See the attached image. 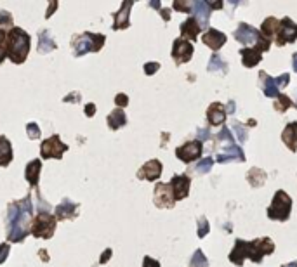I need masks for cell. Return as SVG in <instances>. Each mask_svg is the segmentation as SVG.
I'll use <instances>...</instances> for the list:
<instances>
[{
	"mask_svg": "<svg viewBox=\"0 0 297 267\" xmlns=\"http://www.w3.org/2000/svg\"><path fill=\"white\" fill-rule=\"evenodd\" d=\"M31 212H33V205H31L30 195L25 200H19V201L9 205L7 240L11 243H21L26 238L28 231H30Z\"/></svg>",
	"mask_w": 297,
	"mask_h": 267,
	"instance_id": "6da1fadb",
	"label": "cell"
},
{
	"mask_svg": "<svg viewBox=\"0 0 297 267\" xmlns=\"http://www.w3.org/2000/svg\"><path fill=\"white\" fill-rule=\"evenodd\" d=\"M104 40H106V37L101 33H89V31H85L82 35H76V37H73L75 56L82 57L87 52H99V50L103 49Z\"/></svg>",
	"mask_w": 297,
	"mask_h": 267,
	"instance_id": "277c9868",
	"label": "cell"
},
{
	"mask_svg": "<svg viewBox=\"0 0 297 267\" xmlns=\"http://www.w3.org/2000/svg\"><path fill=\"white\" fill-rule=\"evenodd\" d=\"M207 120L210 125H223L226 122V111L221 103H212L207 110Z\"/></svg>",
	"mask_w": 297,
	"mask_h": 267,
	"instance_id": "ffe728a7",
	"label": "cell"
},
{
	"mask_svg": "<svg viewBox=\"0 0 297 267\" xmlns=\"http://www.w3.org/2000/svg\"><path fill=\"white\" fill-rule=\"evenodd\" d=\"M296 106H297V104H296Z\"/></svg>",
	"mask_w": 297,
	"mask_h": 267,
	"instance_id": "94428289",
	"label": "cell"
},
{
	"mask_svg": "<svg viewBox=\"0 0 297 267\" xmlns=\"http://www.w3.org/2000/svg\"><path fill=\"white\" fill-rule=\"evenodd\" d=\"M68 146L59 139V135H52V137L46 139L40 146V155H42V160H50V158H56V160H61L63 153H66Z\"/></svg>",
	"mask_w": 297,
	"mask_h": 267,
	"instance_id": "ba28073f",
	"label": "cell"
},
{
	"mask_svg": "<svg viewBox=\"0 0 297 267\" xmlns=\"http://www.w3.org/2000/svg\"><path fill=\"white\" fill-rule=\"evenodd\" d=\"M12 161V146L7 137L0 135V167H7Z\"/></svg>",
	"mask_w": 297,
	"mask_h": 267,
	"instance_id": "484cf974",
	"label": "cell"
},
{
	"mask_svg": "<svg viewBox=\"0 0 297 267\" xmlns=\"http://www.w3.org/2000/svg\"><path fill=\"white\" fill-rule=\"evenodd\" d=\"M57 9V2H50V5H49V9H47V14H46V18L49 19L50 16H52V12L56 11Z\"/></svg>",
	"mask_w": 297,
	"mask_h": 267,
	"instance_id": "816d5d0a",
	"label": "cell"
},
{
	"mask_svg": "<svg viewBox=\"0 0 297 267\" xmlns=\"http://www.w3.org/2000/svg\"><path fill=\"white\" fill-rule=\"evenodd\" d=\"M175 156L179 158L184 163H191V161L198 160L202 156V142L200 141H190L186 144L179 146L175 149Z\"/></svg>",
	"mask_w": 297,
	"mask_h": 267,
	"instance_id": "9c48e42d",
	"label": "cell"
},
{
	"mask_svg": "<svg viewBox=\"0 0 297 267\" xmlns=\"http://www.w3.org/2000/svg\"><path fill=\"white\" fill-rule=\"evenodd\" d=\"M231 125H233V129H235L238 141H240V142H245V141H247V132H245V129L242 127V123H240V122H233Z\"/></svg>",
	"mask_w": 297,
	"mask_h": 267,
	"instance_id": "74e56055",
	"label": "cell"
},
{
	"mask_svg": "<svg viewBox=\"0 0 297 267\" xmlns=\"http://www.w3.org/2000/svg\"><path fill=\"white\" fill-rule=\"evenodd\" d=\"M226 113H229V114H233L235 113V101H229V104H228V108H226Z\"/></svg>",
	"mask_w": 297,
	"mask_h": 267,
	"instance_id": "11a10c76",
	"label": "cell"
},
{
	"mask_svg": "<svg viewBox=\"0 0 297 267\" xmlns=\"http://www.w3.org/2000/svg\"><path fill=\"white\" fill-rule=\"evenodd\" d=\"M40 255V259H44V260H49V257H47V253H46V250H42V252L38 253Z\"/></svg>",
	"mask_w": 297,
	"mask_h": 267,
	"instance_id": "680465c9",
	"label": "cell"
},
{
	"mask_svg": "<svg viewBox=\"0 0 297 267\" xmlns=\"http://www.w3.org/2000/svg\"><path fill=\"white\" fill-rule=\"evenodd\" d=\"M191 14H195L193 18L197 19V23L200 24V30H205V28L209 26L210 7H209V4H207V2H203V0H197V2H193Z\"/></svg>",
	"mask_w": 297,
	"mask_h": 267,
	"instance_id": "9a60e30c",
	"label": "cell"
},
{
	"mask_svg": "<svg viewBox=\"0 0 297 267\" xmlns=\"http://www.w3.org/2000/svg\"><path fill=\"white\" fill-rule=\"evenodd\" d=\"M210 137H212V135H210V130L209 129H198V141H200V142L209 141Z\"/></svg>",
	"mask_w": 297,
	"mask_h": 267,
	"instance_id": "bcb514c9",
	"label": "cell"
},
{
	"mask_svg": "<svg viewBox=\"0 0 297 267\" xmlns=\"http://www.w3.org/2000/svg\"><path fill=\"white\" fill-rule=\"evenodd\" d=\"M149 7L156 9V11H160V9H162V4L158 2V0H151V2H149Z\"/></svg>",
	"mask_w": 297,
	"mask_h": 267,
	"instance_id": "db71d44e",
	"label": "cell"
},
{
	"mask_svg": "<svg viewBox=\"0 0 297 267\" xmlns=\"http://www.w3.org/2000/svg\"><path fill=\"white\" fill-rule=\"evenodd\" d=\"M110 257H111V250H110V248H108L106 252H104L103 255H101V259H99V264H106Z\"/></svg>",
	"mask_w": 297,
	"mask_h": 267,
	"instance_id": "f907efd6",
	"label": "cell"
},
{
	"mask_svg": "<svg viewBox=\"0 0 297 267\" xmlns=\"http://www.w3.org/2000/svg\"><path fill=\"white\" fill-rule=\"evenodd\" d=\"M115 104L118 106V110H120V108H125L127 104H129V97H127L125 94H117V97H115Z\"/></svg>",
	"mask_w": 297,
	"mask_h": 267,
	"instance_id": "7bdbcfd3",
	"label": "cell"
},
{
	"mask_svg": "<svg viewBox=\"0 0 297 267\" xmlns=\"http://www.w3.org/2000/svg\"><path fill=\"white\" fill-rule=\"evenodd\" d=\"M56 217L50 214H38L37 217L31 219L30 224V234L35 238H44L49 240L52 238L54 231H56Z\"/></svg>",
	"mask_w": 297,
	"mask_h": 267,
	"instance_id": "52a82bcc",
	"label": "cell"
},
{
	"mask_svg": "<svg viewBox=\"0 0 297 267\" xmlns=\"http://www.w3.org/2000/svg\"><path fill=\"white\" fill-rule=\"evenodd\" d=\"M287 267H297V264H296V262H290V264H289V266H287Z\"/></svg>",
	"mask_w": 297,
	"mask_h": 267,
	"instance_id": "91938a15",
	"label": "cell"
},
{
	"mask_svg": "<svg viewBox=\"0 0 297 267\" xmlns=\"http://www.w3.org/2000/svg\"><path fill=\"white\" fill-rule=\"evenodd\" d=\"M290 210H292V198L287 195L285 191H276L273 201H271L270 208H268V217L273 221H282L285 222L290 217Z\"/></svg>",
	"mask_w": 297,
	"mask_h": 267,
	"instance_id": "8992f818",
	"label": "cell"
},
{
	"mask_svg": "<svg viewBox=\"0 0 297 267\" xmlns=\"http://www.w3.org/2000/svg\"><path fill=\"white\" fill-rule=\"evenodd\" d=\"M188 267H209V260H207V257L203 255L202 250H195Z\"/></svg>",
	"mask_w": 297,
	"mask_h": 267,
	"instance_id": "1f68e13d",
	"label": "cell"
},
{
	"mask_svg": "<svg viewBox=\"0 0 297 267\" xmlns=\"http://www.w3.org/2000/svg\"><path fill=\"white\" fill-rule=\"evenodd\" d=\"M130 9H132V2L127 0L124 2L120 11L115 14V21H113V30H125V28L130 26L129 16H130Z\"/></svg>",
	"mask_w": 297,
	"mask_h": 267,
	"instance_id": "ac0fdd59",
	"label": "cell"
},
{
	"mask_svg": "<svg viewBox=\"0 0 297 267\" xmlns=\"http://www.w3.org/2000/svg\"><path fill=\"white\" fill-rule=\"evenodd\" d=\"M4 28H12V18L7 11H0V30Z\"/></svg>",
	"mask_w": 297,
	"mask_h": 267,
	"instance_id": "8d00e7d4",
	"label": "cell"
},
{
	"mask_svg": "<svg viewBox=\"0 0 297 267\" xmlns=\"http://www.w3.org/2000/svg\"><path fill=\"white\" fill-rule=\"evenodd\" d=\"M202 42L216 52V50H219L226 44V35L223 33V31L216 30V28H210V30H207L205 33H203Z\"/></svg>",
	"mask_w": 297,
	"mask_h": 267,
	"instance_id": "2e32d148",
	"label": "cell"
},
{
	"mask_svg": "<svg viewBox=\"0 0 297 267\" xmlns=\"http://www.w3.org/2000/svg\"><path fill=\"white\" fill-rule=\"evenodd\" d=\"M290 106H292L290 97H287L285 94H278V97H276V101H274V110L280 111V113H283V111H287Z\"/></svg>",
	"mask_w": 297,
	"mask_h": 267,
	"instance_id": "d6a6232c",
	"label": "cell"
},
{
	"mask_svg": "<svg viewBox=\"0 0 297 267\" xmlns=\"http://www.w3.org/2000/svg\"><path fill=\"white\" fill-rule=\"evenodd\" d=\"M65 103H80V94L78 92H73V94H68L65 97Z\"/></svg>",
	"mask_w": 297,
	"mask_h": 267,
	"instance_id": "c3c4849f",
	"label": "cell"
},
{
	"mask_svg": "<svg viewBox=\"0 0 297 267\" xmlns=\"http://www.w3.org/2000/svg\"><path fill=\"white\" fill-rule=\"evenodd\" d=\"M26 134H28V139H38L40 137V129H38L37 123H28L26 125Z\"/></svg>",
	"mask_w": 297,
	"mask_h": 267,
	"instance_id": "f35d334b",
	"label": "cell"
},
{
	"mask_svg": "<svg viewBox=\"0 0 297 267\" xmlns=\"http://www.w3.org/2000/svg\"><path fill=\"white\" fill-rule=\"evenodd\" d=\"M209 7H210V11H212V9H221L223 4L221 2H216V4H209Z\"/></svg>",
	"mask_w": 297,
	"mask_h": 267,
	"instance_id": "9f6ffc18",
	"label": "cell"
},
{
	"mask_svg": "<svg viewBox=\"0 0 297 267\" xmlns=\"http://www.w3.org/2000/svg\"><path fill=\"white\" fill-rule=\"evenodd\" d=\"M274 252V243L270 238H261V240L254 241H244L236 240L235 246H233L231 253H229V260L236 266H244L245 259H250L252 262L261 264L264 255H271Z\"/></svg>",
	"mask_w": 297,
	"mask_h": 267,
	"instance_id": "7a4b0ae2",
	"label": "cell"
},
{
	"mask_svg": "<svg viewBox=\"0 0 297 267\" xmlns=\"http://www.w3.org/2000/svg\"><path fill=\"white\" fill-rule=\"evenodd\" d=\"M143 267H160V262L151 259V257H145L143 259Z\"/></svg>",
	"mask_w": 297,
	"mask_h": 267,
	"instance_id": "7dc6e473",
	"label": "cell"
},
{
	"mask_svg": "<svg viewBox=\"0 0 297 267\" xmlns=\"http://www.w3.org/2000/svg\"><path fill=\"white\" fill-rule=\"evenodd\" d=\"M207 69H209L210 73H214V71H221L223 75H224L226 69H228V65H226V63L223 61V57L219 56V54L214 52L212 56H210V61H209V66H207Z\"/></svg>",
	"mask_w": 297,
	"mask_h": 267,
	"instance_id": "f546056e",
	"label": "cell"
},
{
	"mask_svg": "<svg viewBox=\"0 0 297 267\" xmlns=\"http://www.w3.org/2000/svg\"><path fill=\"white\" fill-rule=\"evenodd\" d=\"M31 38L23 28L12 26L5 35V54L14 65H23L30 52Z\"/></svg>",
	"mask_w": 297,
	"mask_h": 267,
	"instance_id": "3957f363",
	"label": "cell"
},
{
	"mask_svg": "<svg viewBox=\"0 0 297 267\" xmlns=\"http://www.w3.org/2000/svg\"><path fill=\"white\" fill-rule=\"evenodd\" d=\"M235 38L240 44H244V45L255 44V49H259L261 52H266L271 45L270 40H266L259 31L255 30V28H252L250 24H247V23L238 24V28H236V31H235Z\"/></svg>",
	"mask_w": 297,
	"mask_h": 267,
	"instance_id": "5b68a950",
	"label": "cell"
},
{
	"mask_svg": "<svg viewBox=\"0 0 297 267\" xmlns=\"http://www.w3.org/2000/svg\"><path fill=\"white\" fill-rule=\"evenodd\" d=\"M172 7H174L175 11H181V12H191L193 4H188V2H179V0H175Z\"/></svg>",
	"mask_w": 297,
	"mask_h": 267,
	"instance_id": "60d3db41",
	"label": "cell"
},
{
	"mask_svg": "<svg viewBox=\"0 0 297 267\" xmlns=\"http://www.w3.org/2000/svg\"><path fill=\"white\" fill-rule=\"evenodd\" d=\"M9 250H11L9 243H2V245H0V264L5 262V259L9 257Z\"/></svg>",
	"mask_w": 297,
	"mask_h": 267,
	"instance_id": "ee69618b",
	"label": "cell"
},
{
	"mask_svg": "<svg viewBox=\"0 0 297 267\" xmlns=\"http://www.w3.org/2000/svg\"><path fill=\"white\" fill-rule=\"evenodd\" d=\"M190 177L188 176H174L172 177V180L169 182V186H171L172 189V196H174L175 201H179V200H184L188 196V193H190Z\"/></svg>",
	"mask_w": 297,
	"mask_h": 267,
	"instance_id": "4fadbf2b",
	"label": "cell"
},
{
	"mask_svg": "<svg viewBox=\"0 0 297 267\" xmlns=\"http://www.w3.org/2000/svg\"><path fill=\"white\" fill-rule=\"evenodd\" d=\"M162 176V163L158 160H149L137 170V179L141 180H156Z\"/></svg>",
	"mask_w": 297,
	"mask_h": 267,
	"instance_id": "5bb4252c",
	"label": "cell"
},
{
	"mask_svg": "<svg viewBox=\"0 0 297 267\" xmlns=\"http://www.w3.org/2000/svg\"><path fill=\"white\" fill-rule=\"evenodd\" d=\"M212 165H214L212 158H203L202 161H198V165H197L195 170H197V174H207V172H210Z\"/></svg>",
	"mask_w": 297,
	"mask_h": 267,
	"instance_id": "e575fe53",
	"label": "cell"
},
{
	"mask_svg": "<svg viewBox=\"0 0 297 267\" xmlns=\"http://www.w3.org/2000/svg\"><path fill=\"white\" fill-rule=\"evenodd\" d=\"M290 82V75L289 73H283V75H280L278 78H274V84H276V87H287Z\"/></svg>",
	"mask_w": 297,
	"mask_h": 267,
	"instance_id": "b9f144b4",
	"label": "cell"
},
{
	"mask_svg": "<svg viewBox=\"0 0 297 267\" xmlns=\"http://www.w3.org/2000/svg\"><path fill=\"white\" fill-rule=\"evenodd\" d=\"M217 161L219 163H228V161H245V155L242 151L240 146H228L224 151H221L217 155Z\"/></svg>",
	"mask_w": 297,
	"mask_h": 267,
	"instance_id": "d6986e66",
	"label": "cell"
},
{
	"mask_svg": "<svg viewBox=\"0 0 297 267\" xmlns=\"http://www.w3.org/2000/svg\"><path fill=\"white\" fill-rule=\"evenodd\" d=\"M210 231V225L209 222H207L205 217H200V221H198V238H205L207 234H209Z\"/></svg>",
	"mask_w": 297,
	"mask_h": 267,
	"instance_id": "d590c367",
	"label": "cell"
},
{
	"mask_svg": "<svg viewBox=\"0 0 297 267\" xmlns=\"http://www.w3.org/2000/svg\"><path fill=\"white\" fill-rule=\"evenodd\" d=\"M217 142H224V144H228V146H233L235 144V139H233V134L229 132V129L228 127H223L221 129V132L217 134Z\"/></svg>",
	"mask_w": 297,
	"mask_h": 267,
	"instance_id": "836d02e7",
	"label": "cell"
},
{
	"mask_svg": "<svg viewBox=\"0 0 297 267\" xmlns=\"http://www.w3.org/2000/svg\"><path fill=\"white\" fill-rule=\"evenodd\" d=\"M76 212H78V205L73 201H70L68 198L63 200L59 205L56 206V221H66V219H75Z\"/></svg>",
	"mask_w": 297,
	"mask_h": 267,
	"instance_id": "e0dca14e",
	"label": "cell"
},
{
	"mask_svg": "<svg viewBox=\"0 0 297 267\" xmlns=\"http://www.w3.org/2000/svg\"><path fill=\"white\" fill-rule=\"evenodd\" d=\"M292 65H294V69H296V73H297V52L292 56Z\"/></svg>",
	"mask_w": 297,
	"mask_h": 267,
	"instance_id": "6f0895ef",
	"label": "cell"
},
{
	"mask_svg": "<svg viewBox=\"0 0 297 267\" xmlns=\"http://www.w3.org/2000/svg\"><path fill=\"white\" fill-rule=\"evenodd\" d=\"M94 113H96V104L94 103H89L87 106H85V114H87L89 118H91V116H94Z\"/></svg>",
	"mask_w": 297,
	"mask_h": 267,
	"instance_id": "681fc988",
	"label": "cell"
},
{
	"mask_svg": "<svg viewBox=\"0 0 297 267\" xmlns=\"http://www.w3.org/2000/svg\"><path fill=\"white\" fill-rule=\"evenodd\" d=\"M56 49V42L50 38L49 31L44 30L38 33V52L40 54H47V52H52Z\"/></svg>",
	"mask_w": 297,
	"mask_h": 267,
	"instance_id": "83f0119b",
	"label": "cell"
},
{
	"mask_svg": "<svg viewBox=\"0 0 297 267\" xmlns=\"http://www.w3.org/2000/svg\"><path fill=\"white\" fill-rule=\"evenodd\" d=\"M276 44L278 45H283V44H292L296 42L297 38V24L294 23L290 18H285L280 21L278 24V31H276Z\"/></svg>",
	"mask_w": 297,
	"mask_h": 267,
	"instance_id": "30bf717a",
	"label": "cell"
},
{
	"mask_svg": "<svg viewBox=\"0 0 297 267\" xmlns=\"http://www.w3.org/2000/svg\"><path fill=\"white\" fill-rule=\"evenodd\" d=\"M162 14V18H164V21H169V19H171V11H169V9H160V11H158Z\"/></svg>",
	"mask_w": 297,
	"mask_h": 267,
	"instance_id": "f5cc1de1",
	"label": "cell"
},
{
	"mask_svg": "<svg viewBox=\"0 0 297 267\" xmlns=\"http://www.w3.org/2000/svg\"><path fill=\"white\" fill-rule=\"evenodd\" d=\"M40 170H42V161L40 160H31L25 168V177H26L28 184L31 187H37L38 179H40Z\"/></svg>",
	"mask_w": 297,
	"mask_h": 267,
	"instance_id": "7402d4cb",
	"label": "cell"
},
{
	"mask_svg": "<svg viewBox=\"0 0 297 267\" xmlns=\"http://www.w3.org/2000/svg\"><path fill=\"white\" fill-rule=\"evenodd\" d=\"M261 50L259 49H242L240 50V56H242V63H244V66H247V68H252V66H255L257 63L261 61Z\"/></svg>",
	"mask_w": 297,
	"mask_h": 267,
	"instance_id": "4316f807",
	"label": "cell"
},
{
	"mask_svg": "<svg viewBox=\"0 0 297 267\" xmlns=\"http://www.w3.org/2000/svg\"><path fill=\"white\" fill-rule=\"evenodd\" d=\"M200 24L197 23V19L191 16V18H188L186 21H184L183 24H181V38L183 40H197L198 33H200Z\"/></svg>",
	"mask_w": 297,
	"mask_h": 267,
	"instance_id": "44dd1931",
	"label": "cell"
},
{
	"mask_svg": "<svg viewBox=\"0 0 297 267\" xmlns=\"http://www.w3.org/2000/svg\"><path fill=\"white\" fill-rule=\"evenodd\" d=\"M153 201L158 208H172L175 203L174 196H172V189L169 184L158 182L155 186V196H153Z\"/></svg>",
	"mask_w": 297,
	"mask_h": 267,
	"instance_id": "7c38bea8",
	"label": "cell"
},
{
	"mask_svg": "<svg viewBox=\"0 0 297 267\" xmlns=\"http://www.w3.org/2000/svg\"><path fill=\"white\" fill-rule=\"evenodd\" d=\"M259 85L261 89H263V92L266 94V97H278V87H276V84H274V78H271V76H268V73L261 71L259 73Z\"/></svg>",
	"mask_w": 297,
	"mask_h": 267,
	"instance_id": "603a6c76",
	"label": "cell"
},
{
	"mask_svg": "<svg viewBox=\"0 0 297 267\" xmlns=\"http://www.w3.org/2000/svg\"><path fill=\"white\" fill-rule=\"evenodd\" d=\"M247 180H250L252 187H261L264 184V180H266V174H264L261 168H252V170L248 172Z\"/></svg>",
	"mask_w": 297,
	"mask_h": 267,
	"instance_id": "4dcf8cb0",
	"label": "cell"
},
{
	"mask_svg": "<svg viewBox=\"0 0 297 267\" xmlns=\"http://www.w3.org/2000/svg\"><path fill=\"white\" fill-rule=\"evenodd\" d=\"M158 69H160V65H158V63H146L145 65L146 75H153V73H156Z\"/></svg>",
	"mask_w": 297,
	"mask_h": 267,
	"instance_id": "f6af8a7d",
	"label": "cell"
},
{
	"mask_svg": "<svg viewBox=\"0 0 297 267\" xmlns=\"http://www.w3.org/2000/svg\"><path fill=\"white\" fill-rule=\"evenodd\" d=\"M127 123V116L125 113H124L122 110H115L111 111L110 114H108V127H110L111 130H118L120 127H124Z\"/></svg>",
	"mask_w": 297,
	"mask_h": 267,
	"instance_id": "f1b7e54d",
	"label": "cell"
},
{
	"mask_svg": "<svg viewBox=\"0 0 297 267\" xmlns=\"http://www.w3.org/2000/svg\"><path fill=\"white\" fill-rule=\"evenodd\" d=\"M282 141L289 146V149L292 153L297 151V122H292L285 127L282 134Z\"/></svg>",
	"mask_w": 297,
	"mask_h": 267,
	"instance_id": "cb8c5ba5",
	"label": "cell"
},
{
	"mask_svg": "<svg viewBox=\"0 0 297 267\" xmlns=\"http://www.w3.org/2000/svg\"><path fill=\"white\" fill-rule=\"evenodd\" d=\"M193 56V44L183 40V38H177L174 40V45H172V59L175 61V65H184L188 63Z\"/></svg>",
	"mask_w": 297,
	"mask_h": 267,
	"instance_id": "8fae6325",
	"label": "cell"
},
{
	"mask_svg": "<svg viewBox=\"0 0 297 267\" xmlns=\"http://www.w3.org/2000/svg\"><path fill=\"white\" fill-rule=\"evenodd\" d=\"M5 31L0 30V65L4 63V59L7 57V54H5Z\"/></svg>",
	"mask_w": 297,
	"mask_h": 267,
	"instance_id": "ab89813d",
	"label": "cell"
},
{
	"mask_svg": "<svg viewBox=\"0 0 297 267\" xmlns=\"http://www.w3.org/2000/svg\"><path fill=\"white\" fill-rule=\"evenodd\" d=\"M278 24H280V21L276 18H268V19H264V23L261 24V30H259V33L263 35L266 40H273V37L276 35V31H278Z\"/></svg>",
	"mask_w": 297,
	"mask_h": 267,
	"instance_id": "d4e9b609",
	"label": "cell"
}]
</instances>
